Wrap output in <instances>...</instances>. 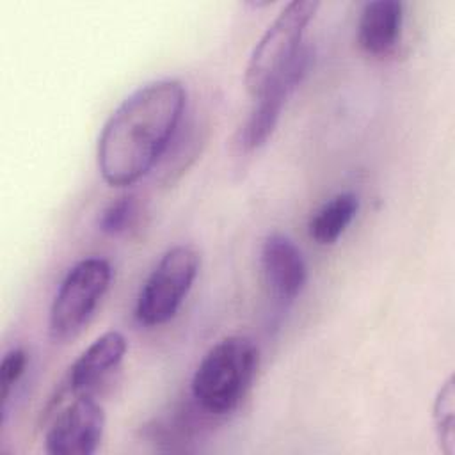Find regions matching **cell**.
<instances>
[{
	"instance_id": "cell-1",
	"label": "cell",
	"mask_w": 455,
	"mask_h": 455,
	"mask_svg": "<svg viewBox=\"0 0 455 455\" xmlns=\"http://www.w3.org/2000/svg\"><path fill=\"white\" fill-rule=\"evenodd\" d=\"M185 103L187 91L174 78L149 82L124 98L98 137L101 178L110 187H128L146 176L171 146Z\"/></svg>"
},
{
	"instance_id": "cell-2",
	"label": "cell",
	"mask_w": 455,
	"mask_h": 455,
	"mask_svg": "<svg viewBox=\"0 0 455 455\" xmlns=\"http://www.w3.org/2000/svg\"><path fill=\"white\" fill-rule=\"evenodd\" d=\"M258 368L259 348L251 338H222L199 361L190 382L192 398L210 414L226 416L240 405Z\"/></svg>"
},
{
	"instance_id": "cell-3",
	"label": "cell",
	"mask_w": 455,
	"mask_h": 455,
	"mask_svg": "<svg viewBox=\"0 0 455 455\" xmlns=\"http://www.w3.org/2000/svg\"><path fill=\"white\" fill-rule=\"evenodd\" d=\"M318 7L316 0H293L267 27L245 68V87L251 96L258 98L297 57L304 46L306 27Z\"/></svg>"
},
{
	"instance_id": "cell-4",
	"label": "cell",
	"mask_w": 455,
	"mask_h": 455,
	"mask_svg": "<svg viewBox=\"0 0 455 455\" xmlns=\"http://www.w3.org/2000/svg\"><path fill=\"white\" fill-rule=\"evenodd\" d=\"M201 265V256L192 245L171 247L155 265L135 302V318L148 327L169 322L188 295Z\"/></svg>"
},
{
	"instance_id": "cell-5",
	"label": "cell",
	"mask_w": 455,
	"mask_h": 455,
	"mask_svg": "<svg viewBox=\"0 0 455 455\" xmlns=\"http://www.w3.org/2000/svg\"><path fill=\"white\" fill-rule=\"evenodd\" d=\"M110 279L112 268L103 258H85L69 268L48 315V331L55 341L75 338L84 329L107 293Z\"/></svg>"
},
{
	"instance_id": "cell-6",
	"label": "cell",
	"mask_w": 455,
	"mask_h": 455,
	"mask_svg": "<svg viewBox=\"0 0 455 455\" xmlns=\"http://www.w3.org/2000/svg\"><path fill=\"white\" fill-rule=\"evenodd\" d=\"M105 430V411L92 395L73 396L59 412L44 435L52 455H91L98 450Z\"/></svg>"
},
{
	"instance_id": "cell-7",
	"label": "cell",
	"mask_w": 455,
	"mask_h": 455,
	"mask_svg": "<svg viewBox=\"0 0 455 455\" xmlns=\"http://www.w3.org/2000/svg\"><path fill=\"white\" fill-rule=\"evenodd\" d=\"M313 60V50L304 43L297 57L290 62V66L256 98V105L251 110L242 132H240V146L247 151L261 148L270 135L274 133L283 107L286 105L290 94L295 87L304 80L309 71Z\"/></svg>"
},
{
	"instance_id": "cell-8",
	"label": "cell",
	"mask_w": 455,
	"mask_h": 455,
	"mask_svg": "<svg viewBox=\"0 0 455 455\" xmlns=\"http://www.w3.org/2000/svg\"><path fill=\"white\" fill-rule=\"evenodd\" d=\"M126 348V338L119 331H108L96 338L69 366L53 402L92 395L94 389L121 364Z\"/></svg>"
},
{
	"instance_id": "cell-9",
	"label": "cell",
	"mask_w": 455,
	"mask_h": 455,
	"mask_svg": "<svg viewBox=\"0 0 455 455\" xmlns=\"http://www.w3.org/2000/svg\"><path fill=\"white\" fill-rule=\"evenodd\" d=\"M259 261L265 283L279 302H291L302 291L307 267L291 238L283 233L268 235L261 243Z\"/></svg>"
},
{
	"instance_id": "cell-10",
	"label": "cell",
	"mask_w": 455,
	"mask_h": 455,
	"mask_svg": "<svg viewBox=\"0 0 455 455\" xmlns=\"http://www.w3.org/2000/svg\"><path fill=\"white\" fill-rule=\"evenodd\" d=\"M213 418L217 416L204 411L194 400V403L174 407L169 412L153 418L148 425L142 427V435L156 450L185 451L188 450V444L196 443V439L204 434Z\"/></svg>"
},
{
	"instance_id": "cell-11",
	"label": "cell",
	"mask_w": 455,
	"mask_h": 455,
	"mask_svg": "<svg viewBox=\"0 0 455 455\" xmlns=\"http://www.w3.org/2000/svg\"><path fill=\"white\" fill-rule=\"evenodd\" d=\"M403 25V5L398 0H371L364 4L359 23V46L371 55H384L395 48Z\"/></svg>"
},
{
	"instance_id": "cell-12",
	"label": "cell",
	"mask_w": 455,
	"mask_h": 455,
	"mask_svg": "<svg viewBox=\"0 0 455 455\" xmlns=\"http://www.w3.org/2000/svg\"><path fill=\"white\" fill-rule=\"evenodd\" d=\"M359 197L354 192H339L323 203L309 220V236L320 245L334 243L354 220Z\"/></svg>"
},
{
	"instance_id": "cell-13",
	"label": "cell",
	"mask_w": 455,
	"mask_h": 455,
	"mask_svg": "<svg viewBox=\"0 0 455 455\" xmlns=\"http://www.w3.org/2000/svg\"><path fill=\"white\" fill-rule=\"evenodd\" d=\"M455 391H453V377L441 386L437 396L434 400V425L439 439V446L446 455H453L455 451V432H453V418H455V405H453Z\"/></svg>"
},
{
	"instance_id": "cell-14",
	"label": "cell",
	"mask_w": 455,
	"mask_h": 455,
	"mask_svg": "<svg viewBox=\"0 0 455 455\" xmlns=\"http://www.w3.org/2000/svg\"><path fill=\"white\" fill-rule=\"evenodd\" d=\"M28 364V355L25 348L16 347L5 352L2 363H0V411H2V421L5 419V411L11 400V395L16 387V384L21 380L25 370Z\"/></svg>"
},
{
	"instance_id": "cell-15",
	"label": "cell",
	"mask_w": 455,
	"mask_h": 455,
	"mask_svg": "<svg viewBox=\"0 0 455 455\" xmlns=\"http://www.w3.org/2000/svg\"><path fill=\"white\" fill-rule=\"evenodd\" d=\"M133 217H135L133 196H121L101 212L98 219V228L107 235H119L128 229Z\"/></svg>"
}]
</instances>
